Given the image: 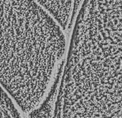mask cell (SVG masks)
I'll return each mask as SVG.
<instances>
[{
  "label": "cell",
  "mask_w": 122,
  "mask_h": 118,
  "mask_svg": "<svg viewBox=\"0 0 122 118\" xmlns=\"http://www.w3.org/2000/svg\"><path fill=\"white\" fill-rule=\"evenodd\" d=\"M65 32L36 0H1V84L22 113L54 92L68 55Z\"/></svg>",
  "instance_id": "obj_1"
},
{
  "label": "cell",
  "mask_w": 122,
  "mask_h": 118,
  "mask_svg": "<svg viewBox=\"0 0 122 118\" xmlns=\"http://www.w3.org/2000/svg\"><path fill=\"white\" fill-rule=\"evenodd\" d=\"M47 10L65 31L68 30L76 11V0H36Z\"/></svg>",
  "instance_id": "obj_2"
},
{
  "label": "cell",
  "mask_w": 122,
  "mask_h": 118,
  "mask_svg": "<svg viewBox=\"0 0 122 118\" xmlns=\"http://www.w3.org/2000/svg\"><path fill=\"white\" fill-rule=\"evenodd\" d=\"M104 101V100H103Z\"/></svg>",
  "instance_id": "obj_3"
},
{
  "label": "cell",
  "mask_w": 122,
  "mask_h": 118,
  "mask_svg": "<svg viewBox=\"0 0 122 118\" xmlns=\"http://www.w3.org/2000/svg\"><path fill=\"white\" fill-rule=\"evenodd\" d=\"M79 1H81V0H79Z\"/></svg>",
  "instance_id": "obj_4"
}]
</instances>
